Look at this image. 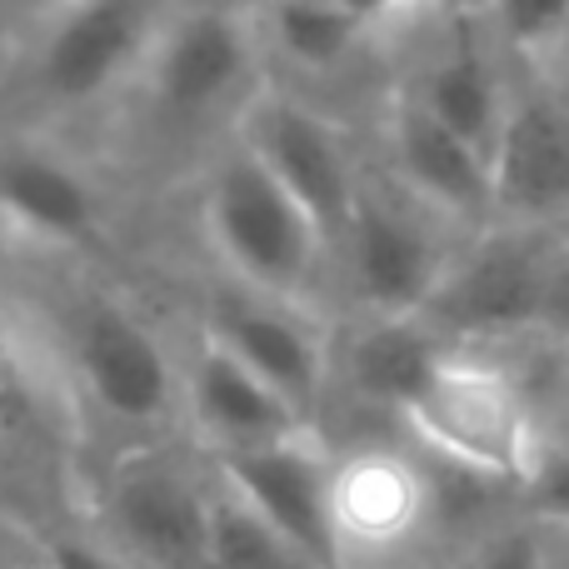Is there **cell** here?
I'll use <instances>...</instances> for the list:
<instances>
[{
  "label": "cell",
  "mask_w": 569,
  "mask_h": 569,
  "mask_svg": "<svg viewBox=\"0 0 569 569\" xmlns=\"http://www.w3.org/2000/svg\"><path fill=\"white\" fill-rule=\"evenodd\" d=\"M200 210H206V240L220 260V276L325 310L330 240L236 130H226L210 160Z\"/></svg>",
  "instance_id": "1"
},
{
  "label": "cell",
  "mask_w": 569,
  "mask_h": 569,
  "mask_svg": "<svg viewBox=\"0 0 569 569\" xmlns=\"http://www.w3.org/2000/svg\"><path fill=\"white\" fill-rule=\"evenodd\" d=\"M400 430L430 460L505 495H515L540 445L550 440L510 360L500 350H475V345H455L445 355L430 385L400 415Z\"/></svg>",
  "instance_id": "2"
},
{
  "label": "cell",
  "mask_w": 569,
  "mask_h": 569,
  "mask_svg": "<svg viewBox=\"0 0 569 569\" xmlns=\"http://www.w3.org/2000/svg\"><path fill=\"white\" fill-rule=\"evenodd\" d=\"M460 240L465 230L415 200L370 156L360 196L330 246V290L345 315H420Z\"/></svg>",
  "instance_id": "3"
},
{
  "label": "cell",
  "mask_w": 569,
  "mask_h": 569,
  "mask_svg": "<svg viewBox=\"0 0 569 569\" xmlns=\"http://www.w3.org/2000/svg\"><path fill=\"white\" fill-rule=\"evenodd\" d=\"M445 490L430 455L405 445L335 450L330 470V565L340 569H445Z\"/></svg>",
  "instance_id": "4"
},
{
  "label": "cell",
  "mask_w": 569,
  "mask_h": 569,
  "mask_svg": "<svg viewBox=\"0 0 569 569\" xmlns=\"http://www.w3.org/2000/svg\"><path fill=\"white\" fill-rule=\"evenodd\" d=\"M266 66L246 0H180L130 90L146 110V126L160 136H180L220 116L236 126L246 100L266 86Z\"/></svg>",
  "instance_id": "5"
},
{
  "label": "cell",
  "mask_w": 569,
  "mask_h": 569,
  "mask_svg": "<svg viewBox=\"0 0 569 569\" xmlns=\"http://www.w3.org/2000/svg\"><path fill=\"white\" fill-rule=\"evenodd\" d=\"M560 246L565 236L555 230L490 220L460 240L450 270L440 276L420 315L445 340L475 345V350H500V345L525 340L545 325Z\"/></svg>",
  "instance_id": "6"
},
{
  "label": "cell",
  "mask_w": 569,
  "mask_h": 569,
  "mask_svg": "<svg viewBox=\"0 0 569 569\" xmlns=\"http://www.w3.org/2000/svg\"><path fill=\"white\" fill-rule=\"evenodd\" d=\"M180 0H70L36 26L26 86L40 110L80 116L136 86Z\"/></svg>",
  "instance_id": "7"
},
{
  "label": "cell",
  "mask_w": 569,
  "mask_h": 569,
  "mask_svg": "<svg viewBox=\"0 0 569 569\" xmlns=\"http://www.w3.org/2000/svg\"><path fill=\"white\" fill-rule=\"evenodd\" d=\"M60 340L70 370L106 420L126 430H170L186 415L180 360L120 295H76L60 310Z\"/></svg>",
  "instance_id": "8"
},
{
  "label": "cell",
  "mask_w": 569,
  "mask_h": 569,
  "mask_svg": "<svg viewBox=\"0 0 569 569\" xmlns=\"http://www.w3.org/2000/svg\"><path fill=\"white\" fill-rule=\"evenodd\" d=\"M230 130L256 150L260 166L300 200L305 216L335 246L355 196H360L365 166H370V156L350 136V126L340 116H330L325 106H315L310 96H300V90H284L266 80L246 100V110L236 116Z\"/></svg>",
  "instance_id": "9"
},
{
  "label": "cell",
  "mask_w": 569,
  "mask_h": 569,
  "mask_svg": "<svg viewBox=\"0 0 569 569\" xmlns=\"http://www.w3.org/2000/svg\"><path fill=\"white\" fill-rule=\"evenodd\" d=\"M490 176L495 220L569 236V70L560 56L515 60Z\"/></svg>",
  "instance_id": "10"
},
{
  "label": "cell",
  "mask_w": 569,
  "mask_h": 569,
  "mask_svg": "<svg viewBox=\"0 0 569 569\" xmlns=\"http://www.w3.org/2000/svg\"><path fill=\"white\" fill-rule=\"evenodd\" d=\"M200 335L226 345L240 365H250L266 385H276L305 420L320 425L335 355V320L325 310L220 276L206 300V315H200Z\"/></svg>",
  "instance_id": "11"
},
{
  "label": "cell",
  "mask_w": 569,
  "mask_h": 569,
  "mask_svg": "<svg viewBox=\"0 0 569 569\" xmlns=\"http://www.w3.org/2000/svg\"><path fill=\"white\" fill-rule=\"evenodd\" d=\"M210 460L130 450L106 480V520L136 569H196L210 535Z\"/></svg>",
  "instance_id": "12"
},
{
  "label": "cell",
  "mask_w": 569,
  "mask_h": 569,
  "mask_svg": "<svg viewBox=\"0 0 569 569\" xmlns=\"http://www.w3.org/2000/svg\"><path fill=\"white\" fill-rule=\"evenodd\" d=\"M375 160L385 176H395L415 200L445 216L455 230H480L495 220V176L490 156L455 136L445 120H435L415 96L400 86L385 90L380 120H375Z\"/></svg>",
  "instance_id": "13"
},
{
  "label": "cell",
  "mask_w": 569,
  "mask_h": 569,
  "mask_svg": "<svg viewBox=\"0 0 569 569\" xmlns=\"http://www.w3.org/2000/svg\"><path fill=\"white\" fill-rule=\"evenodd\" d=\"M210 470L240 495L256 515L310 555L315 565H330V470H335V445L325 430H300L270 445H250V450L206 455Z\"/></svg>",
  "instance_id": "14"
},
{
  "label": "cell",
  "mask_w": 569,
  "mask_h": 569,
  "mask_svg": "<svg viewBox=\"0 0 569 569\" xmlns=\"http://www.w3.org/2000/svg\"><path fill=\"white\" fill-rule=\"evenodd\" d=\"M450 350L455 340H445L425 315H345L335 325L330 390H345L355 405L400 425V415L430 385Z\"/></svg>",
  "instance_id": "15"
},
{
  "label": "cell",
  "mask_w": 569,
  "mask_h": 569,
  "mask_svg": "<svg viewBox=\"0 0 569 569\" xmlns=\"http://www.w3.org/2000/svg\"><path fill=\"white\" fill-rule=\"evenodd\" d=\"M180 380H186V415L180 420L190 425V435L206 455H230L300 430H320L284 400L276 385H266L250 365H240L226 345H216L200 330Z\"/></svg>",
  "instance_id": "16"
},
{
  "label": "cell",
  "mask_w": 569,
  "mask_h": 569,
  "mask_svg": "<svg viewBox=\"0 0 569 569\" xmlns=\"http://www.w3.org/2000/svg\"><path fill=\"white\" fill-rule=\"evenodd\" d=\"M0 216L40 246L76 250L100 236V200L70 156L40 140H0Z\"/></svg>",
  "instance_id": "17"
},
{
  "label": "cell",
  "mask_w": 569,
  "mask_h": 569,
  "mask_svg": "<svg viewBox=\"0 0 569 569\" xmlns=\"http://www.w3.org/2000/svg\"><path fill=\"white\" fill-rule=\"evenodd\" d=\"M246 6L256 16L266 60L305 80L350 76L385 46L380 30L345 10L340 0H246Z\"/></svg>",
  "instance_id": "18"
},
{
  "label": "cell",
  "mask_w": 569,
  "mask_h": 569,
  "mask_svg": "<svg viewBox=\"0 0 569 569\" xmlns=\"http://www.w3.org/2000/svg\"><path fill=\"white\" fill-rule=\"evenodd\" d=\"M216 475V470H210ZM206 560L220 569H320L310 555H300L290 540L256 515L226 480H210V535H206Z\"/></svg>",
  "instance_id": "19"
},
{
  "label": "cell",
  "mask_w": 569,
  "mask_h": 569,
  "mask_svg": "<svg viewBox=\"0 0 569 569\" xmlns=\"http://www.w3.org/2000/svg\"><path fill=\"white\" fill-rule=\"evenodd\" d=\"M445 569H555V545L545 525H535L510 505L465 535V545L445 560Z\"/></svg>",
  "instance_id": "20"
},
{
  "label": "cell",
  "mask_w": 569,
  "mask_h": 569,
  "mask_svg": "<svg viewBox=\"0 0 569 569\" xmlns=\"http://www.w3.org/2000/svg\"><path fill=\"white\" fill-rule=\"evenodd\" d=\"M480 20L515 60H555L569 40V0H490Z\"/></svg>",
  "instance_id": "21"
},
{
  "label": "cell",
  "mask_w": 569,
  "mask_h": 569,
  "mask_svg": "<svg viewBox=\"0 0 569 569\" xmlns=\"http://www.w3.org/2000/svg\"><path fill=\"white\" fill-rule=\"evenodd\" d=\"M510 505L545 530H569V435H550L540 445L530 475L515 485Z\"/></svg>",
  "instance_id": "22"
},
{
  "label": "cell",
  "mask_w": 569,
  "mask_h": 569,
  "mask_svg": "<svg viewBox=\"0 0 569 569\" xmlns=\"http://www.w3.org/2000/svg\"><path fill=\"white\" fill-rule=\"evenodd\" d=\"M40 569H136L120 550L100 540H86V535H60V540L46 545L40 555Z\"/></svg>",
  "instance_id": "23"
},
{
  "label": "cell",
  "mask_w": 569,
  "mask_h": 569,
  "mask_svg": "<svg viewBox=\"0 0 569 569\" xmlns=\"http://www.w3.org/2000/svg\"><path fill=\"white\" fill-rule=\"evenodd\" d=\"M545 335L555 340H569V236L560 246V260H555V280H550V300H545Z\"/></svg>",
  "instance_id": "24"
},
{
  "label": "cell",
  "mask_w": 569,
  "mask_h": 569,
  "mask_svg": "<svg viewBox=\"0 0 569 569\" xmlns=\"http://www.w3.org/2000/svg\"><path fill=\"white\" fill-rule=\"evenodd\" d=\"M60 6H70V0H0V10L16 20H30V26H40L46 16H56Z\"/></svg>",
  "instance_id": "25"
},
{
  "label": "cell",
  "mask_w": 569,
  "mask_h": 569,
  "mask_svg": "<svg viewBox=\"0 0 569 569\" xmlns=\"http://www.w3.org/2000/svg\"><path fill=\"white\" fill-rule=\"evenodd\" d=\"M550 545H555V569H569V530H550Z\"/></svg>",
  "instance_id": "26"
},
{
  "label": "cell",
  "mask_w": 569,
  "mask_h": 569,
  "mask_svg": "<svg viewBox=\"0 0 569 569\" xmlns=\"http://www.w3.org/2000/svg\"><path fill=\"white\" fill-rule=\"evenodd\" d=\"M415 6H425V10H460V0H415Z\"/></svg>",
  "instance_id": "27"
},
{
  "label": "cell",
  "mask_w": 569,
  "mask_h": 569,
  "mask_svg": "<svg viewBox=\"0 0 569 569\" xmlns=\"http://www.w3.org/2000/svg\"><path fill=\"white\" fill-rule=\"evenodd\" d=\"M485 6H490V0H460V10H470V16H480Z\"/></svg>",
  "instance_id": "28"
},
{
  "label": "cell",
  "mask_w": 569,
  "mask_h": 569,
  "mask_svg": "<svg viewBox=\"0 0 569 569\" xmlns=\"http://www.w3.org/2000/svg\"><path fill=\"white\" fill-rule=\"evenodd\" d=\"M555 435H569V405H565V420H560V430H555Z\"/></svg>",
  "instance_id": "29"
},
{
  "label": "cell",
  "mask_w": 569,
  "mask_h": 569,
  "mask_svg": "<svg viewBox=\"0 0 569 569\" xmlns=\"http://www.w3.org/2000/svg\"><path fill=\"white\" fill-rule=\"evenodd\" d=\"M196 569H220V565H216V560H200V565H196Z\"/></svg>",
  "instance_id": "30"
},
{
  "label": "cell",
  "mask_w": 569,
  "mask_h": 569,
  "mask_svg": "<svg viewBox=\"0 0 569 569\" xmlns=\"http://www.w3.org/2000/svg\"><path fill=\"white\" fill-rule=\"evenodd\" d=\"M560 60H565V70H569V40H565V50H560Z\"/></svg>",
  "instance_id": "31"
},
{
  "label": "cell",
  "mask_w": 569,
  "mask_h": 569,
  "mask_svg": "<svg viewBox=\"0 0 569 569\" xmlns=\"http://www.w3.org/2000/svg\"><path fill=\"white\" fill-rule=\"evenodd\" d=\"M0 569H20V565H0Z\"/></svg>",
  "instance_id": "32"
},
{
  "label": "cell",
  "mask_w": 569,
  "mask_h": 569,
  "mask_svg": "<svg viewBox=\"0 0 569 569\" xmlns=\"http://www.w3.org/2000/svg\"><path fill=\"white\" fill-rule=\"evenodd\" d=\"M325 569H340V565H325Z\"/></svg>",
  "instance_id": "33"
}]
</instances>
